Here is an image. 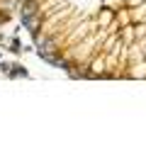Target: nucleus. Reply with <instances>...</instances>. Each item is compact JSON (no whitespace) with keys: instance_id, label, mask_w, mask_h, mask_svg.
<instances>
[{"instance_id":"f257e3e1","label":"nucleus","mask_w":146,"mask_h":146,"mask_svg":"<svg viewBox=\"0 0 146 146\" xmlns=\"http://www.w3.org/2000/svg\"><path fill=\"white\" fill-rule=\"evenodd\" d=\"M36 42L88 78L146 80V0H25Z\"/></svg>"}]
</instances>
